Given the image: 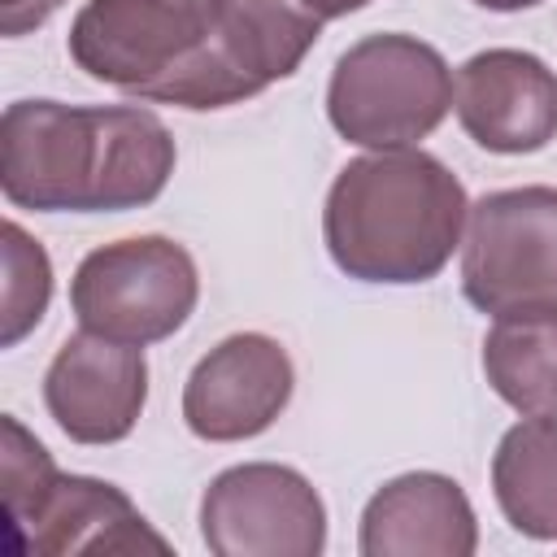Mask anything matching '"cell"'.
I'll return each mask as SVG.
<instances>
[{"instance_id": "6da1fadb", "label": "cell", "mask_w": 557, "mask_h": 557, "mask_svg": "<svg viewBox=\"0 0 557 557\" xmlns=\"http://www.w3.org/2000/svg\"><path fill=\"white\" fill-rule=\"evenodd\" d=\"M178 148L139 104L13 100L0 117V191L35 213H126L152 205Z\"/></svg>"}, {"instance_id": "7a4b0ae2", "label": "cell", "mask_w": 557, "mask_h": 557, "mask_svg": "<svg viewBox=\"0 0 557 557\" xmlns=\"http://www.w3.org/2000/svg\"><path fill=\"white\" fill-rule=\"evenodd\" d=\"M461 178L422 148L352 157L322 205V239L339 274L409 287L435 278L466 235Z\"/></svg>"}, {"instance_id": "3957f363", "label": "cell", "mask_w": 557, "mask_h": 557, "mask_svg": "<svg viewBox=\"0 0 557 557\" xmlns=\"http://www.w3.org/2000/svg\"><path fill=\"white\" fill-rule=\"evenodd\" d=\"M70 61L135 100L226 109L257 87L218 39V0H87L65 35Z\"/></svg>"}, {"instance_id": "277c9868", "label": "cell", "mask_w": 557, "mask_h": 557, "mask_svg": "<svg viewBox=\"0 0 557 557\" xmlns=\"http://www.w3.org/2000/svg\"><path fill=\"white\" fill-rule=\"evenodd\" d=\"M453 109V70L418 35L383 30L348 44L326 83V117L339 139L383 152L418 148Z\"/></svg>"}, {"instance_id": "5b68a950", "label": "cell", "mask_w": 557, "mask_h": 557, "mask_svg": "<svg viewBox=\"0 0 557 557\" xmlns=\"http://www.w3.org/2000/svg\"><path fill=\"white\" fill-rule=\"evenodd\" d=\"M200 300L191 252L170 235H131L91 248L70 278V309L83 331L117 344H161L187 326Z\"/></svg>"}, {"instance_id": "8992f818", "label": "cell", "mask_w": 557, "mask_h": 557, "mask_svg": "<svg viewBox=\"0 0 557 557\" xmlns=\"http://www.w3.org/2000/svg\"><path fill=\"white\" fill-rule=\"evenodd\" d=\"M461 292L492 318L557 309V187H500L470 205Z\"/></svg>"}, {"instance_id": "52a82bcc", "label": "cell", "mask_w": 557, "mask_h": 557, "mask_svg": "<svg viewBox=\"0 0 557 557\" xmlns=\"http://www.w3.org/2000/svg\"><path fill=\"white\" fill-rule=\"evenodd\" d=\"M200 540L218 557H318L326 548V505L300 470L244 461L205 487Z\"/></svg>"}, {"instance_id": "ba28073f", "label": "cell", "mask_w": 557, "mask_h": 557, "mask_svg": "<svg viewBox=\"0 0 557 557\" xmlns=\"http://www.w3.org/2000/svg\"><path fill=\"white\" fill-rule=\"evenodd\" d=\"M296 370L287 348L261 331H235L213 344L183 383V422L196 440L239 444L270 431L292 405Z\"/></svg>"}, {"instance_id": "9c48e42d", "label": "cell", "mask_w": 557, "mask_h": 557, "mask_svg": "<svg viewBox=\"0 0 557 557\" xmlns=\"http://www.w3.org/2000/svg\"><path fill=\"white\" fill-rule=\"evenodd\" d=\"M453 113L487 152H540L557 139V74L527 48H483L453 74Z\"/></svg>"}, {"instance_id": "30bf717a", "label": "cell", "mask_w": 557, "mask_h": 557, "mask_svg": "<svg viewBox=\"0 0 557 557\" xmlns=\"http://www.w3.org/2000/svg\"><path fill=\"white\" fill-rule=\"evenodd\" d=\"M44 405L74 444L126 440L148 405L144 348L78 326L44 370Z\"/></svg>"}, {"instance_id": "8fae6325", "label": "cell", "mask_w": 557, "mask_h": 557, "mask_svg": "<svg viewBox=\"0 0 557 557\" xmlns=\"http://www.w3.org/2000/svg\"><path fill=\"white\" fill-rule=\"evenodd\" d=\"M361 557H470L479 518L466 487L440 470L387 479L361 509Z\"/></svg>"}, {"instance_id": "7c38bea8", "label": "cell", "mask_w": 557, "mask_h": 557, "mask_svg": "<svg viewBox=\"0 0 557 557\" xmlns=\"http://www.w3.org/2000/svg\"><path fill=\"white\" fill-rule=\"evenodd\" d=\"M9 535L22 553H44V557L170 548L117 483L91 474H57V483L35 505V513L17 522Z\"/></svg>"}, {"instance_id": "4fadbf2b", "label": "cell", "mask_w": 557, "mask_h": 557, "mask_svg": "<svg viewBox=\"0 0 557 557\" xmlns=\"http://www.w3.org/2000/svg\"><path fill=\"white\" fill-rule=\"evenodd\" d=\"M492 492L505 522L557 544V413H522L492 453Z\"/></svg>"}, {"instance_id": "5bb4252c", "label": "cell", "mask_w": 557, "mask_h": 557, "mask_svg": "<svg viewBox=\"0 0 557 557\" xmlns=\"http://www.w3.org/2000/svg\"><path fill=\"white\" fill-rule=\"evenodd\" d=\"M318 35L322 17H313L300 0H218L222 52L257 87V96L270 83L292 78Z\"/></svg>"}, {"instance_id": "9a60e30c", "label": "cell", "mask_w": 557, "mask_h": 557, "mask_svg": "<svg viewBox=\"0 0 557 557\" xmlns=\"http://www.w3.org/2000/svg\"><path fill=\"white\" fill-rule=\"evenodd\" d=\"M483 379L518 413H557V309L496 318L483 335Z\"/></svg>"}, {"instance_id": "2e32d148", "label": "cell", "mask_w": 557, "mask_h": 557, "mask_svg": "<svg viewBox=\"0 0 557 557\" xmlns=\"http://www.w3.org/2000/svg\"><path fill=\"white\" fill-rule=\"evenodd\" d=\"M0 261H4V287H0V348H17L48 313L52 300V261L44 244L22 226L4 222L0 231Z\"/></svg>"}, {"instance_id": "e0dca14e", "label": "cell", "mask_w": 557, "mask_h": 557, "mask_svg": "<svg viewBox=\"0 0 557 557\" xmlns=\"http://www.w3.org/2000/svg\"><path fill=\"white\" fill-rule=\"evenodd\" d=\"M57 461L52 453L13 418H0V487H4V518L9 531L17 522H26L35 513V505L48 496V487L57 483Z\"/></svg>"}, {"instance_id": "ac0fdd59", "label": "cell", "mask_w": 557, "mask_h": 557, "mask_svg": "<svg viewBox=\"0 0 557 557\" xmlns=\"http://www.w3.org/2000/svg\"><path fill=\"white\" fill-rule=\"evenodd\" d=\"M57 9H61V0H0V35H9V39L30 35V30H39Z\"/></svg>"}, {"instance_id": "d6986e66", "label": "cell", "mask_w": 557, "mask_h": 557, "mask_svg": "<svg viewBox=\"0 0 557 557\" xmlns=\"http://www.w3.org/2000/svg\"><path fill=\"white\" fill-rule=\"evenodd\" d=\"M313 17H322V22H335V17H348V13H357V9H366L370 0H300Z\"/></svg>"}, {"instance_id": "ffe728a7", "label": "cell", "mask_w": 557, "mask_h": 557, "mask_svg": "<svg viewBox=\"0 0 557 557\" xmlns=\"http://www.w3.org/2000/svg\"><path fill=\"white\" fill-rule=\"evenodd\" d=\"M474 4L487 9V13H522V9H535L544 0H474Z\"/></svg>"}]
</instances>
